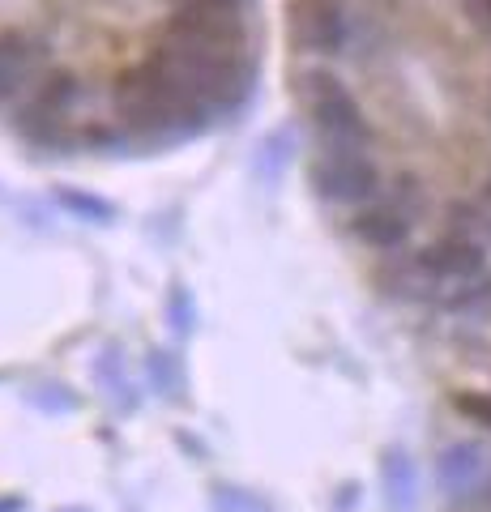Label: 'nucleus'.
Returning <instances> with one entry per match:
<instances>
[{
	"label": "nucleus",
	"mask_w": 491,
	"mask_h": 512,
	"mask_svg": "<svg viewBox=\"0 0 491 512\" xmlns=\"http://www.w3.org/2000/svg\"><path fill=\"white\" fill-rule=\"evenodd\" d=\"M487 13H491V0H487Z\"/></svg>",
	"instance_id": "obj_18"
},
{
	"label": "nucleus",
	"mask_w": 491,
	"mask_h": 512,
	"mask_svg": "<svg viewBox=\"0 0 491 512\" xmlns=\"http://www.w3.org/2000/svg\"><path fill=\"white\" fill-rule=\"evenodd\" d=\"M0 512H26L22 495H0Z\"/></svg>",
	"instance_id": "obj_14"
},
{
	"label": "nucleus",
	"mask_w": 491,
	"mask_h": 512,
	"mask_svg": "<svg viewBox=\"0 0 491 512\" xmlns=\"http://www.w3.org/2000/svg\"><path fill=\"white\" fill-rule=\"evenodd\" d=\"M295 94L329 146H363V141H368V120H363L351 90H346L334 73H325V69L299 73Z\"/></svg>",
	"instance_id": "obj_2"
},
{
	"label": "nucleus",
	"mask_w": 491,
	"mask_h": 512,
	"mask_svg": "<svg viewBox=\"0 0 491 512\" xmlns=\"http://www.w3.org/2000/svg\"><path fill=\"white\" fill-rule=\"evenodd\" d=\"M65 205H73L77 214H90V218H112V205H103V201H90V197H77V192H69Z\"/></svg>",
	"instance_id": "obj_13"
},
{
	"label": "nucleus",
	"mask_w": 491,
	"mask_h": 512,
	"mask_svg": "<svg viewBox=\"0 0 491 512\" xmlns=\"http://www.w3.org/2000/svg\"><path fill=\"white\" fill-rule=\"evenodd\" d=\"M355 235L363 239L368 248H398L402 239L410 235V222H406V214H398V210H368V214H359L355 218Z\"/></svg>",
	"instance_id": "obj_8"
},
{
	"label": "nucleus",
	"mask_w": 491,
	"mask_h": 512,
	"mask_svg": "<svg viewBox=\"0 0 491 512\" xmlns=\"http://www.w3.org/2000/svg\"><path fill=\"white\" fill-rule=\"evenodd\" d=\"M376 184H380L376 163L363 154V146H329L312 163V188L321 192L325 201H338V205L368 201Z\"/></svg>",
	"instance_id": "obj_3"
},
{
	"label": "nucleus",
	"mask_w": 491,
	"mask_h": 512,
	"mask_svg": "<svg viewBox=\"0 0 491 512\" xmlns=\"http://www.w3.org/2000/svg\"><path fill=\"white\" fill-rule=\"evenodd\" d=\"M150 380H154V389H163L171 397V402H180L184 376H180L176 355H167V350H150Z\"/></svg>",
	"instance_id": "obj_9"
},
{
	"label": "nucleus",
	"mask_w": 491,
	"mask_h": 512,
	"mask_svg": "<svg viewBox=\"0 0 491 512\" xmlns=\"http://www.w3.org/2000/svg\"><path fill=\"white\" fill-rule=\"evenodd\" d=\"M171 325H176V333H188V329L197 325V312H193V303H188L184 286H176V291H171Z\"/></svg>",
	"instance_id": "obj_11"
},
{
	"label": "nucleus",
	"mask_w": 491,
	"mask_h": 512,
	"mask_svg": "<svg viewBox=\"0 0 491 512\" xmlns=\"http://www.w3.org/2000/svg\"><path fill=\"white\" fill-rule=\"evenodd\" d=\"M65 512H86V508H65Z\"/></svg>",
	"instance_id": "obj_16"
},
{
	"label": "nucleus",
	"mask_w": 491,
	"mask_h": 512,
	"mask_svg": "<svg viewBox=\"0 0 491 512\" xmlns=\"http://www.w3.org/2000/svg\"><path fill=\"white\" fill-rule=\"evenodd\" d=\"M180 5H235V0H180Z\"/></svg>",
	"instance_id": "obj_15"
},
{
	"label": "nucleus",
	"mask_w": 491,
	"mask_h": 512,
	"mask_svg": "<svg viewBox=\"0 0 491 512\" xmlns=\"http://www.w3.org/2000/svg\"><path fill=\"white\" fill-rule=\"evenodd\" d=\"M457 410L470 414V419H479L483 427H491V397H474V393H462L457 397Z\"/></svg>",
	"instance_id": "obj_12"
},
{
	"label": "nucleus",
	"mask_w": 491,
	"mask_h": 512,
	"mask_svg": "<svg viewBox=\"0 0 491 512\" xmlns=\"http://www.w3.org/2000/svg\"><path fill=\"white\" fill-rule=\"evenodd\" d=\"M487 197H491V180H487Z\"/></svg>",
	"instance_id": "obj_17"
},
{
	"label": "nucleus",
	"mask_w": 491,
	"mask_h": 512,
	"mask_svg": "<svg viewBox=\"0 0 491 512\" xmlns=\"http://www.w3.org/2000/svg\"><path fill=\"white\" fill-rule=\"evenodd\" d=\"M483 470H487V453H483V444H474V440L449 444L436 461V478H440V487H445V495H453V500H466V495L479 487Z\"/></svg>",
	"instance_id": "obj_6"
},
{
	"label": "nucleus",
	"mask_w": 491,
	"mask_h": 512,
	"mask_svg": "<svg viewBox=\"0 0 491 512\" xmlns=\"http://www.w3.org/2000/svg\"><path fill=\"white\" fill-rule=\"evenodd\" d=\"M214 512H274V508L244 487H214Z\"/></svg>",
	"instance_id": "obj_10"
},
{
	"label": "nucleus",
	"mask_w": 491,
	"mask_h": 512,
	"mask_svg": "<svg viewBox=\"0 0 491 512\" xmlns=\"http://www.w3.org/2000/svg\"><path fill=\"white\" fill-rule=\"evenodd\" d=\"M287 39L295 52L334 56L346 43V18L338 0H291L287 5Z\"/></svg>",
	"instance_id": "obj_4"
},
{
	"label": "nucleus",
	"mask_w": 491,
	"mask_h": 512,
	"mask_svg": "<svg viewBox=\"0 0 491 512\" xmlns=\"http://www.w3.org/2000/svg\"><path fill=\"white\" fill-rule=\"evenodd\" d=\"M427 278H445V282H470L474 274H483V248L470 239H440V244L423 248L415 261Z\"/></svg>",
	"instance_id": "obj_5"
},
{
	"label": "nucleus",
	"mask_w": 491,
	"mask_h": 512,
	"mask_svg": "<svg viewBox=\"0 0 491 512\" xmlns=\"http://www.w3.org/2000/svg\"><path fill=\"white\" fill-rule=\"evenodd\" d=\"M380 478H385L389 512H415V504H419V474H415V461H410L406 448H385Z\"/></svg>",
	"instance_id": "obj_7"
},
{
	"label": "nucleus",
	"mask_w": 491,
	"mask_h": 512,
	"mask_svg": "<svg viewBox=\"0 0 491 512\" xmlns=\"http://www.w3.org/2000/svg\"><path fill=\"white\" fill-rule=\"evenodd\" d=\"M201 111L205 107L188 77L163 47L116 77V116L129 128H171L180 120H197Z\"/></svg>",
	"instance_id": "obj_1"
}]
</instances>
